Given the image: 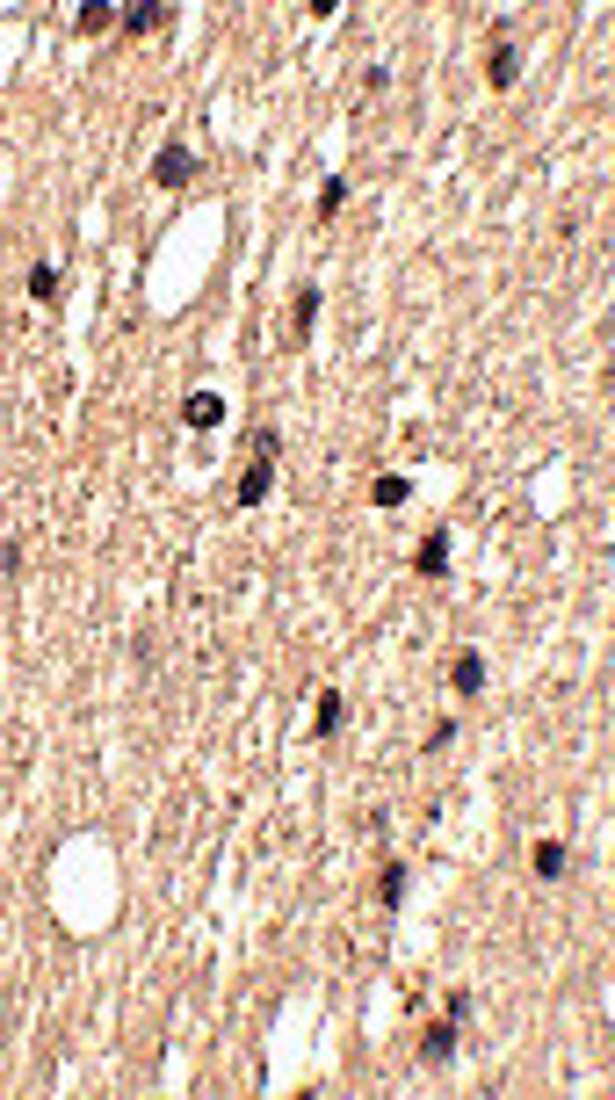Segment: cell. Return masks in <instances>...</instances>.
<instances>
[{"label": "cell", "mask_w": 615, "mask_h": 1100, "mask_svg": "<svg viewBox=\"0 0 615 1100\" xmlns=\"http://www.w3.org/2000/svg\"><path fill=\"white\" fill-rule=\"evenodd\" d=\"M341 717H348V702L326 688V695H319V724H312V731H319V739H333V731H341Z\"/></svg>", "instance_id": "obj_13"}, {"label": "cell", "mask_w": 615, "mask_h": 1100, "mask_svg": "<svg viewBox=\"0 0 615 1100\" xmlns=\"http://www.w3.org/2000/svg\"><path fill=\"white\" fill-rule=\"evenodd\" d=\"M109 22H116V8H109V0H87V8L73 15V29H80V37H95V29H109Z\"/></svg>", "instance_id": "obj_14"}, {"label": "cell", "mask_w": 615, "mask_h": 1100, "mask_svg": "<svg viewBox=\"0 0 615 1100\" xmlns=\"http://www.w3.org/2000/svg\"><path fill=\"white\" fill-rule=\"evenodd\" d=\"M348 210V174H326V189H319V218H341Z\"/></svg>", "instance_id": "obj_11"}, {"label": "cell", "mask_w": 615, "mask_h": 1100, "mask_svg": "<svg viewBox=\"0 0 615 1100\" xmlns=\"http://www.w3.org/2000/svg\"><path fill=\"white\" fill-rule=\"evenodd\" d=\"M413 572H420V579H449V529H427V536H420Z\"/></svg>", "instance_id": "obj_2"}, {"label": "cell", "mask_w": 615, "mask_h": 1100, "mask_svg": "<svg viewBox=\"0 0 615 1100\" xmlns=\"http://www.w3.org/2000/svg\"><path fill=\"white\" fill-rule=\"evenodd\" d=\"M268 493H275V464H268V456H254V471L239 478V507H261Z\"/></svg>", "instance_id": "obj_5"}, {"label": "cell", "mask_w": 615, "mask_h": 1100, "mask_svg": "<svg viewBox=\"0 0 615 1100\" xmlns=\"http://www.w3.org/2000/svg\"><path fill=\"white\" fill-rule=\"evenodd\" d=\"M565 869H572L565 840H543V847H536V876H565Z\"/></svg>", "instance_id": "obj_15"}, {"label": "cell", "mask_w": 615, "mask_h": 1100, "mask_svg": "<svg viewBox=\"0 0 615 1100\" xmlns=\"http://www.w3.org/2000/svg\"><path fill=\"white\" fill-rule=\"evenodd\" d=\"M254 456H268V464H275V456H283V435H275V427H254Z\"/></svg>", "instance_id": "obj_17"}, {"label": "cell", "mask_w": 615, "mask_h": 1100, "mask_svg": "<svg viewBox=\"0 0 615 1100\" xmlns=\"http://www.w3.org/2000/svg\"><path fill=\"white\" fill-rule=\"evenodd\" d=\"M152 181H160V189H189V181H196V152L189 145H167L160 160H152Z\"/></svg>", "instance_id": "obj_1"}, {"label": "cell", "mask_w": 615, "mask_h": 1100, "mask_svg": "<svg viewBox=\"0 0 615 1100\" xmlns=\"http://www.w3.org/2000/svg\"><path fill=\"white\" fill-rule=\"evenodd\" d=\"M369 500H377L384 514H391V507H406V500H413V478H398V471H391V478H377V485H369Z\"/></svg>", "instance_id": "obj_10"}, {"label": "cell", "mask_w": 615, "mask_h": 1100, "mask_svg": "<svg viewBox=\"0 0 615 1100\" xmlns=\"http://www.w3.org/2000/svg\"><path fill=\"white\" fill-rule=\"evenodd\" d=\"M456 1028H464V1021H449V1014H442L435 1028L420 1035V1057H427V1064H449V1057H456Z\"/></svg>", "instance_id": "obj_4"}, {"label": "cell", "mask_w": 615, "mask_h": 1100, "mask_svg": "<svg viewBox=\"0 0 615 1100\" xmlns=\"http://www.w3.org/2000/svg\"><path fill=\"white\" fill-rule=\"evenodd\" d=\"M449 688H456V695H485V659H478V652H456V659H449Z\"/></svg>", "instance_id": "obj_3"}, {"label": "cell", "mask_w": 615, "mask_h": 1100, "mask_svg": "<svg viewBox=\"0 0 615 1100\" xmlns=\"http://www.w3.org/2000/svg\"><path fill=\"white\" fill-rule=\"evenodd\" d=\"M485 73H492V87H514V80H521V44L500 37V44H492V66H485Z\"/></svg>", "instance_id": "obj_6"}, {"label": "cell", "mask_w": 615, "mask_h": 1100, "mask_svg": "<svg viewBox=\"0 0 615 1100\" xmlns=\"http://www.w3.org/2000/svg\"><path fill=\"white\" fill-rule=\"evenodd\" d=\"M312 319H319V290L304 283V290L290 297V326H297V333H312Z\"/></svg>", "instance_id": "obj_12"}, {"label": "cell", "mask_w": 615, "mask_h": 1100, "mask_svg": "<svg viewBox=\"0 0 615 1100\" xmlns=\"http://www.w3.org/2000/svg\"><path fill=\"white\" fill-rule=\"evenodd\" d=\"M181 420H189V427H218V420H225V399H218V391H196V399L181 406Z\"/></svg>", "instance_id": "obj_9"}, {"label": "cell", "mask_w": 615, "mask_h": 1100, "mask_svg": "<svg viewBox=\"0 0 615 1100\" xmlns=\"http://www.w3.org/2000/svg\"><path fill=\"white\" fill-rule=\"evenodd\" d=\"M29 297H37V304H51V297H58V268H51V261L29 268Z\"/></svg>", "instance_id": "obj_16"}, {"label": "cell", "mask_w": 615, "mask_h": 1100, "mask_svg": "<svg viewBox=\"0 0 615 1100\" xmlns=\"http://www.w3.org/2000/svg\"><path fill=\"white\" fill-rule=\"evenodd\" d=\"M406 883H413V869H406V862H384V876H377V905H384V912H398V905H406Z\"/></svg>", "instance_id": "obj_7"}, {"label": "cell", "mask_w": 615, "mask_h": 1100, "mask_svg": "<svg viewBox=\"0 0 615 1100\" xmlns=\"http://www.w3.org/2000/svg\"><path fill=\"white\" fill-rule=\"evenodd\" d=\"M0 572H8V579L22 572V543H0Z\"/></svg>", "instance_id": "obj_18"}, {"label": "cell", "mask_w": 615, "mask_h": 1100, "mask_svg": "<svg viewBox=\"0 0 615 1100\" xmlns=\"http://www.w3.org/2000/svg\"><path fill=\"white\" fill-rule=\"evenodd\" d=\"M116 22L131 29V37H152V29L167 22V8H160V0H138V8H116Z\"/></svg>", "instance_id": "obj_8"}]
</instances>
